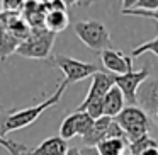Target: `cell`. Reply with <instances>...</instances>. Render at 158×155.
I'll use <instances>...</instances> for the list:
<instances>
[{
    "label": "cell",
    "mask_w": 158,
    "mask_h": 155,
    "mask_svg": "<svg viewBox=\"0 0 158 155\" xmlns=\"http://www.w3.org/2000/svg\"><path fill=\"white\" fill-rule=\"evenodd\" d=\"M66 87L68 85L65 82H61L51 97L43 99V102L36 104L32 107H26V109H19V111H2L0 109V136L5 138V135L32 124L46 109H49V107H53L55 104L60 102V99L65 94Z\"/></svg>",
    "instance_id": "cell-1"
},
{
    "label": "cell",
    "mask_w": 158,
    "mask_h": 155,
    "mask_svg": "<svg viewBox=\"0 0 158 155\" xmlns=\"http://www.w3.org/2000/svg\"><path fill=\"white\" fill-rule=\"evenodd\" d=\"M75 34L78 39L87 46V48L94 50V51H100L112 48V41H110V34L107 28L99 21H80L73 26Z\"/></svg>",
    "instance_id": "cell-2"
},
{
    "label": "cell",
    "mask_w": 158,
    "mask_h": 155,
    "mask_svg": "<svg viewBox=\"0 0 158 155\" xmlns=\"http://www.w3.org/2000/svg\"><path fill=\"white\" fill-rule=\"evenodd\" d=\"M55 36L48 29H31V34L17 48V55L31 60H48L53 50Z\"/></svg>",
    "instance_id": "cell-3"
},
{
    "label": "cell",
    "mask_w": 158,
    "mask_h": 155,
    "mask_svg": "<svg viewBox=\"0 0 158 155\" xmlns=\"http://www.w3.org/2000/svg\"><path fill=\"white\" fill-rule=\"evenodd\" d=\"M48 60L53 67H56V68H60L63 72V75H65L63 82L66 85H72V84H77L80 80H85L89 77H92L94 73L102 70L97 65H94V63L80 62V60L70 58V56H65V55H55V56H49Z\"/></svg>",
    "instance_id": "cell-4"
},
{
    "label": "cell",
    "mask_w": 158,
    "mask_h": 155,
    "mask_svg": "<svg viewBox=\"0 0 158 155\" xmlns=\"http://www.w3.org/2000/svg\"><path fill=\"white\" fill-rule=\"evenodd\" d=\"M150 67H143L138 72H127L124 75H114V84L116 87L123 92L124 101L127 102V106H136L138 104V90L139 87L150 79Z\"/></svg>",
    "instance_id": "cell-5"
},
{
    "label": "cell",
    "mask_w": 158,
    "mask_h": 155,
    "mask_svg": "<svg viewBox=\"0 0 158 155\" xmlns=\"http://www.w3.org/2000/svg\"><path fill=\"white\" fill-rule=\"evenodd\" d=\"M94 124V119L87 113H73L63 119L61 126H60V138L63 140H72L73 136H85L90 131Z\"/></svg>",
    "instance_id": "cell-6"
},
{
    "label": "cell",
    "mask_w": 158,
    "mask_h": 155,
    "mask_svg": "<svg viewBox=\"0 0 158 155\" xmlns=\"http://www.w3.org/2000/svg\"><path fill=\"white\" fill-rule=\"evenodd\" d=\"M114 85H116V84H114V75H112V73L104 72V70L94 73V75H92V84H90V89H89V92H87L83 102L77 107V111H78V113H82V111L85 109L90 102H94V101H102L104 97H106V94L109 92Z\"/></svg>",
    "instance_id": "cell-7"
},
{
    "label": "cell",
    "mask_w": 158,
    "mask_h": 155,
    "mask_svg": "<svg viewBox=\"0 0 158 155\" xmlns=\"http://www.w3.org/2000/svg\"><path fill=\"white\" fill-rule=\"evenodd\" d=\"M100 60H102L104 68L112 75H124L127 72H133V58L124 55L119 50H104L100 53Z\"/></svg>",
    "instance_id": "cell-8"
},
{
    "label": "cell",
    "mask_w": 158,
    "mask_h": 155,
    "mask_svg": "<svg viewBox=\"0 0 158 155\" xmlns=\"http://www.w3.org/2000/svg\"><path fill=\"white\" fill-rule=\"evenodd\" d=\"M114 121L124 131L134 130V128H150L151 126V121L148 118V114L139 106H124V109L114 118Z\"/></svg>",
    "instance_id": "cell-9"
},
{
    "label": "cell",
    "mask_w": 158,
    "mask_h": 155,
    "mask_svg": "<svg viewBox=\"0 0 158 155\" xmlns=\"http://www.w3.org/2000/svg\"><path fill=\"white\" fill-rule=\"evenodd\" d=\"M138 104L139 107L148 113L150 109L158 106V77L148 79L138 90Z\"/></svg>",
    "instance_id": "cell-10"
},
{
    "label": "cell",
    "mask_w": 158,
    "mask_h": 155,
    "mask_svg": "<svg viewBox=\"0 0 158 155\" xmlns=\"http://www.w3.org/2000/svg\"><path fill=\"white\" fill-rule=\"evenodd\" d=\"M68 143L60 136H49L43 140L36 148L29 150L27 155H66Z\"/></svg>",
    "instance_id": "cell-11"
},
{
    "label": "cell",
    "mask_w": 158,
    "mask_h": 155,
    "mask_svg": "<svg viewBox=\"0 0 158 155\" xmlns=\"http://www.w3.org/2000/svg\"><path fill=\"white\" fill-rule=\"evenodd\" d=\"M110 123H112V118H107V116H102L99 119H95L92 128H90V131L82 138L83 145L85 147H97L102 140H106V133H107V128H109Z\"/></svg>",
    "instance_id": "cell-12"
},
{
    "label": "cell",
    "mask_w": 158,
    "mask_h": 155,
    "mask_svg": "<svg viewBox=\"0 0 158 155\" xmlns=\"http://www.w3.org/2000/svg\"><path fill=\"white\" fill-rule=\"evenodd\" d=\"M124 104H126V101H124L123 92H121V90L114 85L112 89L106 94V97H104V101H102L104 116L112 118V119H114V118H116L117 114L124 109Z\"/></svg>",
    "instance_id": "cell-13"
},
{
    "label": "cell",
    "mask_w": 158,
    "mask_h": 155,
    "mask_svg": "<svg viewBox=\"0 0 158 155\" xmlns=\"http://www.w3.org/2000/svg\"><path fill=\"white\" fill-rule=\"evenodd\" d=\"M68 24H70V17L66 11H51L44 17V29H48L53 34L65 31L68 28Z\"/></svg>",
    "instance_id": "cell-14"
},
{
    "label": "cell",
    "mask_w": 158,
    "mask_h": 155,
    "mask_svg": "<svg viewBox=\"0 0 158 155\" xmlns=\"http://www.w3.org/2000/svg\"><path fill=\"white\" fill-rule=\"evenodd\" d=\"M126 138H112V140H102L97 145V152L100 155H124L127 150Z\"/></svg>",
    "instance_id": "cell-15"
},
{
    "label": "cell",
    "mask_w": 158,
    "mask_h": 155,
    "mask_svg": "<svg viewBox=\"0 0 158 155\" xmlns=\"http://www.w3.org/2000/svg\"><path fill=\"white\" fill-rule=\"evenodd\" d=\"M153 147H158V141L153 140L150 135H146V136L129 143L127 145V150H129V155H141L143 152H146L148 148H153Z\"/></svg>",
    "instance_id": "cell-16"
},
{
    "label": "cell",
    "mask_w": 158,
    "mask_h": 155,
    "mask_svg": "<svg viewBox=\"0 0 158 155\" xmlns=\"http://www.w3.org/2000/svg\"><path fill=\"white\" fill-rule=\"evenodd\" d=\"M0 145H2L4 148H7L10 155H27L29 153L27 147L22 145V143H17L15 140H9V138L0 136Z\"/></svg>",
    "instance_id": "cell-17"
},
{
    "label": "cell",
    "mask_w": 158,
    "mask_h": 155,
    "mask_svg": "<svg viewBox=\"0 0 158 155\" xmlns=\"http://www.w3.org/2000/svg\"><path fill=\"white\" fill-rule=\"evenodd\" d=\"M146 51H150V53H153V55L158 56V36L155 39H151V41L136 46V48L133 50V53H131V58H136V56L143 55V53H146Z\"/></svg>",
    "instance_id": "cell-18"
},
{
    "label": "cell",
    "mask_w": 158,
    "mask_h": 155,
    "mask_svg": "<svg viewBox=\"0 0 158 155\" xmlns=\"http://www.w3.org/2000/svg\"><path fill=\"white\" fill-rule=\"evenodd\" d=\"M24 0H2V7L5 12H12V14H21L24 9Z\"/></svg>",
    "instance_id": "cell-19"
},
{
    "label": "cell",
    "mask_w": 158,
    "mask_h": 155,
    "mask_svg": "<svg viewBox=\"0 0 158 155\" xmlns=\"http://www.w3.org/2000/svg\"><path fill=\"white\" fill-rule=\"evenodd\" d=\"M112 138H126L124 130H123V128H121L114 119H112V123L109 124V128H107V133H106V140H112Z\"/></svg>",
    "instance_id": "cell-20"
},
{
    "label": "cell",
    "mask_w": 158,
    "mask_h": 155,
    "mask_svg": "<svg viewBox=\"0 0 158 155\" xmlns=\"http://www.w3.org/2000/svg\"><path fill=\"white\" fill-rule=\"evenodd\" d=\"M124 15H139V17H150V19H155L158 21V11H153V12H144V11H121Z\"/></svg>",
    "instance_id": "cell-21"
},
{
    "label": "cell",
    "mask_w": 158,
    "mask_h": 155,
    "mask_svg": "<svg viewBox=\"0 0 158 155\" xmlns=\"http://www.w3.org/2000/svg\"><path fill=\"white\" fill-rule=\"evenodd\" d=\"M80 153L82 155H100L95 147H83L82 150H80Z\"/></svg>",
    "instance_id": "cell-22"
},
{
    "label": "cell",
    "mask_w": 158,
    "mask_h": 155,
    "mask_svg": "<svg viewBox=\"0 0 158 155\" xmlns=\"http://www.w3.org/2000/svg\"><path fill=\"white\" fill-rule=\"evenodd\" d=\"M141 155H158V147H153V148H148L146 152H143Z\"/></svg>",
    "instance_id": "cell-23"
},
{
    "label": "cell",
    "mask_w": 158,
    "mask_h": 155,
    "mask_svg": "<svg viewBox=\"0 0 158 155\" xmlns=\"http://www.w3.org/2000/svg\"><path fill=\"white\" fill-rule=\"evenodd\" d=\"M5 34H7V31H5V28H4V26L0 24V48H2V43H4Z\"/></svg>",
    "instance_id": "cell-24"
},
{
    "label": "cell",
    "mask_w": 158,
    "mask_h": 155,
    "mask_svg": "<svg viewBox=\"0 0 158 155\" xmlns=\"http://www.w3.org/2000/svg\"><path fill=\"white\" fill-rule=\"evenodd\" d=\"M66 155H82V153H80V148H75V147H72V148H68V152H66Z\"/></svg>",
    "instance_id": "cell-25"
},
{
    "label": "cell",
    "mask_w": 158,
    "mask_h": 155,
    "mask_svg": "<svg viewBox=\"0 0 158 155\" xmlns=\"http://www.w3.org/2000/svg\"><path fill=\"white\" fill-rule=\"evenodd\" d=\"M4 12V7H2V0H0V14Z\"/></svg>",
    "instance_id": "cell-26"
},
{
    "label": "cell",
    "mask_w": 158,
    "mask_h": 155,
    "mask_svg": "<svg viewBox=\"0 0 158 155\" xmlns=\"http://www.w3.org/2000/svg\"><path fill=\"white\" fill-rule=\"evenodd\" d=\"M156 141H158V140H156Z\"/></svg>",
    "instance_id": "cell-27"
}]
</instances>
